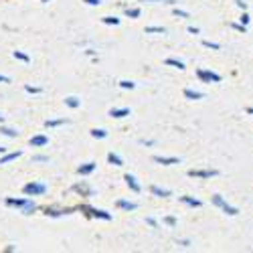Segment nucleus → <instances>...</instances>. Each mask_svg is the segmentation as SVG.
I'll use <instances>...</instances> for the list:
<instances>
[{
  "mask_svg": "<svg viewBox=\"0 0 253 253\" xmlns=\"http://www.w3.org/2000/svg\"><path fill=\"white\" fill-rule=\"evenodd\" d=\"M79 211H81V213H85L87 217H93V219H103V221H110L112 219V215L108 213V211L95 209V207H89V205H81Z\"/></svg>",
  "mask_w": 253,
  "mask_h": 253,
  "instance_id": "1",
  "label": "nucleus"
},
{
  "mask_svg": "<svg viewBox=\"0 0 253 253\" xmlns=\"http://www.w3.org/2000/svg\"><path fill=\"white\" fill-rule=\"evenodd\" d=\"M213 205H215V207H219V209L223 211V213H227L229 217L239 215V209H237V207H233V205H229L221 195H215V197H213Z\"/></svg>",
  "mask_w": 253,
  "mask_h": 253,
  "instance_id": "2",
  "label": "nucleus"
},
{
  "mask_svg": "<svg viewBox=\"0 0 253 253\" xmlns=\"http://www.w3.org/2000/svg\"><path fill=\"white\" fill-rule=\"evenodd\" d=\"M23 193L27 197H39V195H45L47 193V186L43 182H29V184H25Z\"/></svg>",
  "mask_w": 253,
  "mask_h": 253,
  "instance_id": "3",
  "label": "nucleus"
},
{
  "mask_svg": "<svg viewBox=\"0 0 253 253\" xmlns=\"http://www.w3.org/2000/svg\"><path fill=\"white\" fill-rule=\"evenodd\" d=\"M217 174H219V170H215V168H191V170H188V176L191 178H213Z\"/></svg>",
  "mask_w": 253,
  "mask_h": 253,
  "instance_id": "4",
  "label": "nucleus"
},
{
  "mask_svg": "<svg viewBox=\"0 0 253 253\" xmlns=\"http://www.w3.org/2000/svg\"><path fill=\"white\" fill-rule=\"evenodd\" d=\"M197 77L203 83H221V75L215 71H209V69H197Z\"/></svg>",
  "mask_w": 253,
  "mask_h": 253,
  "instance_id": "5",
  "label": "nucleus"
},
{
  "mask_svg": "<svg viewBox=\"0 0 253 253\" xmlns=\"http://www.w3.org/2000/svg\"><path fill=\"white\" fill-rule=\"evenodd\" d=\"M71 191H73V193H79L81 197H91V195H93V188L87 186L85 182H77V184H73V186H71Z\"/></svg>",
  "mask_w": 253,
  "mask_h": 253,
  "instance_id": "6",
  "label": "nucleus"
},
{
  "mask_svg": "<svg viewBox=\"0 0 253 253\" xmlns=\"http://www.w3.org/2000/svg\"><path fill=\"white\" fill-rule=\"evenodd\" d=\"M75 209H53V207H47L45 209V215L47 217H61V215H71Z\"/></svg>",
  "mask_w": 253,
  "mask_h": 253,
  "instance_id": "7",
  "label": "nucleus"
},
{
  "mask_svg": "<svg viewBox=\"0 0 253 253\" xmlns=\"http://www.w3.org/2000/svg\"><path fill=\"white\" fill-rule=\"evenodd\" d=\"M154 162H158V164H162V166H172V164H180V158H168V156H154L152 158Z\"/></svg>",
  "mask_w": 253,
  "mask_h": 253,
  "instance_id": "8",
  "label": "nucleus"
},
{
  "mask_svg": "<svg viewBox=\"0 0 253 253\" xmlns=\"http://www.w3.org/2000/svg\"><path fill=\"white\" fill-rule=\"evenodd\" d=\"M124 178H126V182H128V186L132 188L134 193H140V191H142V186H140V182H138V178H136L134 174H126Z\"/></svg>",
  "mask_w": 253,
  "mask_h": 253,
  "instance_id": "9",
  "label": "nucleus"
},
{
  "mask_svg": "<svg viewBox=\"0 0 253 253\" xmlns=\"http://www.w3.org/2000/svg\"><path fill=\"white\" fill-rule=\"evenodd\" d=\"M150 193H152L154 197H160V199H166V197H170V195H172L170 191H168V188H160V186H156V184L150 186Z\"/></svg>",
  "mask_w": 253,
  "mask_h": 253,
  "instance_id": "10",
  "label": "nucleus"
},
{
  "mask_svg": "<svg viewBox=\"0 0 253 253\" xmlns=\"http://www.w3.org/2000/svg\"><path fill=\"white\" fill-rule=\"evenodd\" d=\"M95 166H97L95 162H85V164H81V166L77 168V172L83 174V176H87V174H91V172L95 170Z\"/></svg>",
  "mask_w": 253,
  "mask_h": 253,
  "instance_id": "11",
  "label": "nucleus"
},
{
  "mask_svg": "<svg viewBox=\"0 0 253 253\" xmlns=\"http://www.w3.org/2000/svg\"><path fill=\"white\" fill-rule=\"evenodd\" d=\"M178 201H180V203H184L186 207H193V209H199V207L203 205V203H201L199 199H195V197H188V195H184V197H180Z\"/></svg>",
  "mask_w": 253,
  "mask_h": 253,
  "instance_id": "12",
  "label": "nucleus"
},
{
  "mask_svg": "<svg viewBox=\"0 0 253 253\" xmlns=\"http://www.w3.org/2000/svg\"><path fill=\"white\" fill-rule=\"evenodd\" d=\"M49 144V138L47 136H33L31 138V146L33 148H41V146H47Z\"/></svg>",
  "mask_w": 253,
  "mask_h": 253,
  "instance_id": "13",
  "label": "nucleus"
},
{
  "mask_svg": "<svg viewBox=\"0 0 253 253\" xmlns=\"http://www.w3.org/2000/svg\"><path fill=\"white\" fill-rule=\"evenodd\" d=\"M110 116H112V118H118V120H120V118H126V116H130V110H128V108H114V110L110 112Z\"/></svg>",
  "mask_w": 253,
  "mask_h": 253,
  "instance_id": "14",
  "label": "nucleus"
},
{
  "mask_svg": "<svg viewBox=\"0 0 253 253\" xmlns=\"http://www.w3.org/2000/svg\"><path fill=\"white\" fill-rule=\"evenodd\" d=\"M35 211H37V205L33 201H27L25 207H20V213H23V215H33Z\"/></svg>",
  "mask_w": 253,
  "mask_h": 253,
  "instance_id": "15",
  "label": "nucleus"
},
{
  "mask_svg": "<svg viewBox=\"0 0 253 253\" xmlns=\"http://www.w3.org/2000/svg\"><path fill=\"white\" fill-rule=\"evenodd\" d=\"M120 209H124V211H136L138 209V205L136 203H130V201H124V199H120L118 203H116Z\"/></svg>",
  "mask_w": 253,
  "mask_h": 253,
  "instance_id": "16",
  "label": "nucleus"
},
{
  "mask_svg": "<svg viewBox=\"0 0 253 253\" xmlns=\"http://www.w3.org/2000/svg\"><path fill=\"white\" fill-rule=\"evenodd\" d=\"M27 201H29V199H12V197H8V199H6V205H8V207H16V209H20V207H25Z\"/></svg>",
  "mask_w": 253,
  "mask_h": 253,
  "instance_id": "17",
  "label": "nucleus"
},
{
  "mask_svg": "<svg viewBox=\"0 0 253 253\" xmlns=\"http://www.w3.org/2000/svg\"><path fill=\"white\" fill-rule=\"evenodd\" d=\"M108 162H110V164H114V166H124L122 156H120V154H116V152H110V154H108Z\"/></svg>",
  "mask_w": 253,
  "mask_h": 253,
  "instance_id": "18",
  "label": "nucleus"
},
{
  "mask_svg": "<svg viewBox=\"0 0 253 253\" xmlns=\"http://www.w3.org/2000/svg\"><path fill=\"white\" fill-rule=\"evenodd\" d=\"M184 97H186V99H203L205 93L195 91V89H184Z\"/></svg>",
  "mask_w": 253,
  "mask_h": 253,
  "instance_id": "19",
  "label": "nucleus"
},
{
  "mask_svg": "<svg viewBox=\"0 0 253 253\" xmlns=\"http://www.w3.org/2000/svg\"><path fill=\"white\" fill-rule=\"evenodd\" d=\"M164 63H166V65H170V67H176V69H180V71L184 69V63H182V61H178V59H172V57H168Z\"/></svg>",
  "mask_w": 253,
  "mask_h": 253,
  "instance_id": "20",
  "label": "nucleus"
},
{
  "mask_svg": "<svg viewBox=\"0 0 253 253\" xmlns=\"http://www.w3.org/2000/svg\"><path fill=\"white\" fill-rule=\"evenodd\" d=\"M146 35H166L164 27H146Z\"/></svg>",
  "mask_w": 253,
  "mask_h": 253,
  "instance_id": "21",
  "label": "nucleus"
},
{
  "mask_svg": "<svg viewBox=\"0 0 253 253\" xmlns=\"http://www.w3.org/2000/svg\"><path fill=\"white\" fill-rule=\"evenodd\" d=\"M23 152H8V154H4L2 158H0V164H6V162H10V160H16Z\"/></svg>",
  "mask_w": 253,
  "mask_h": 253,
  "instance_id": "22",
  "label": "nucleus"
},
{
  "mask_svg": "<svg viewBox=\"0 0 253 253\" xmlns=\"http://www.w3.org/2000/svg\"><path fill=\"white\" fill-rule=\"evenodd\" d=\"M0 134H4V136H8V138H16V136H18L16 130H12V128H4V126H0Z\"/></svg>",
  "mask_w": 253,
  "mask_h": 253,
  "instance_id": "23",
  "label": "nucleus"
},
{
  "mask_svg": "<svg viewBox=\"0 0 253 253\" xmlns=\"http://www.w3.org/2000/svg\"><path fill=\"white\" fill-rule=\"evenodd\" d=\"M12 57H14V59H18V61H25V63H31V57H29L27 53H23V51H14V53H12Z\"/></svg>",
  "mask_w": 253,
  "mask_h": 253,
  "instance_id": "24",
  "label": "nucleus"
},
{
  "mask_svg": "<svg viewBox=\"0 0 253 253\" xmlns=\"http://www.w3.org/2000/svg\"><path fill=\"white\" fill-rule=\"evenodd\" d=\"M69 120H47L45 122V126L47 128H57V126H61V124H67Z\"/></svg>",
  "mask_w": 253,
  "mask_h": 253,
  "instance_id": "25",
  "label": "nucleus"
},
{
  "mask_svg": "<svg viewBox=\"0 0 253 253\" xmlns=\"http://www.w3.org/2000/svg\"><path fill=\"white\" fill-rule=\"evenodd\" d=\"M65 105H69V108H73V110H75V108H79V105H81V101H79L77 97H73V95H71V97H67V99H65Z\"/></svg>",
  "mask_w": 253,
  "mask_h": 253,
  "instance_id": "26",
  "label": "nucleus"
},
{
  "mask_svg": "<svg viewBox=\"0 0 253 253\" xmlns=\"http://www.w3.org/2000/svg\"><path fill=\"white\" fill-rule=\"evenodd\" d=\"M231 29H235L237 33H247V25H241V23H231Z\"/></svg>",
  "mask_w": 253,
  "mask_h": 253,
  "instance_id": "27",
  "label": "nucleus"
},
{
  "mask_svg": "<svg viewBox=\"0 0 253 253\" xmlns=\"http://www.w3.org/2000/svg\"><path fill=\"white\" fill-rule=\"evenodd\" d=\"M91 136H93V138H99V140H101V138H105V136H108V130H101V128L97 130V128H95V130H91Z\"/></svg>",
  "mask_w": 253,
  "mask_h": 253,
  "instance_id": "28",
  "label": "nucleus"
},
{
  "mask_svg": "<svg viewBox=\"0 0 253 253\" xmlns=\"http://www.w3.org/2000/svg\"><path fill=\"white\" fill-rule=\"evenodd\" d=\"M120 87H124V89H134V87H136V83H134V81H128V79H124V81H120Z\"/></svg>",
  "mask_w": 253,
  "mask_h": 253,
  "instance_id": "29",
  "label": "nucleus"
},
{
  "mask_svg": "<svg viewBox=\"0 0 253 253\" xmlns=\"http://www.w3.org/2000/svg\"><path fill=\"white\" fill-rule=\"evenodd\" d=\"M203 47L213 49V51H219V49H221V45H219V43H211V41H203Z\"/></svg>",
  "mask_w": 253,
  "mask_h": 253,
  "instance_id": "30",
  "label": "nucleus"
},
{
  "mask_svg": "<svg viewBox=\"0 0 253 253\" xmlns=\"http://www.w3.org/2000/svg\"><path fill=\"white\" fill-rule=\"evenodd\" d=\"M103 23L105 25H120V18H116V16H103Z\"/></svg>",
  "mask_w": 253,
  "mask_h": 253,
  "instance_id": "31",
  "label": "nucleus"
},
{
  "mask_svg": "<svg viewBox=\"0 0 253 253\" xmlns=\"http://www.w3.org/2000/svg\"><path fill=\"white\" fill-rule=\"evenodd\" d=\"M126 14H128L130 18H138L140 16V8H128V10H126Z\"/></svg>",
  "mask_w": 253,
  "mask_h": 253,
  "instance_id": "32",
  "label": "nucleus"
},
{
  "mask_svg": "<svg viewBox=\"0 0 253 253\" xmlns=\"http://www.w3.org/2000/svg\"><path fill=\"white\" fill-rule=\"evenodd\" d=\"M164 225H168V227H176V217H164Z\"/></svg>",
  "mask_w": 253,
  "mask_h": 253,
  "instance_id": "33",
  "label": "nucleus"
},
{
  "mask_svg": "<svg viewBox=\"0 0 253 253\" xmlns=\"http://www.w3.org/2000/svg\"><path fill=\"white\" fill-rule=\"evenodd\" d=\"M33 162H49V156H43V154L33 156Z\"/></svg>",
  "mask_w": 253,
  "mask_h": 253,
  "instance_id": "34",
  "label": "nucleus"
},
{
  "mask_svg": "<svg viewBox=\"0 0 253 253\" xmlns=\"http://www.w3.org/2000/svg\"><path fill=\"white\" fill-rule=\"evenodd\" d=\"M249 20H251V18H249V14H247V12H243V14H241V18H239V23H241V25H249Z\"/></svg>",
  "mask_w": 253,
  "mask_h": 253,
  "instance_id": "35",
  "label": "nucleus"
},
{
  "mask_svg": "<svg viewBox=\"0 0 253 253\" xmlns=\"http://www.w3.org/2000/svg\"><path fill=\"white\" fill-rule=\"evenodd\" d=\"M174 14L180 16V18H188V12L186 10H180V8H174Z\"/></svg>",
  "mask_w": 253,
  "mask_h": 253,
  "instance_id": "36",
  "label": "nucleus"
},
{
  "mask_svg": "<svg viewBox=\"0 0 253 253\" xmlns=\"http://www.w3.org/2000/svg\"><path fill=\"white\" fill-rule=\"evenodd\" d=\"M25 91H27V93H41V87H33V85H27V87H25Z\"/></svg>",
  "mask_w": 253,
  "mask_h": 253,
  "instance_id": "37",
  "label": "nucleus"
},
{
  "mask_svg": "<svg viewBox=\"0 0 253 253\" xmlns=\"http://www.w3.org/2000/svg\"><path fill=\"white\" fill-rule=\"evenodd\" d=\"M142 2H168V4H176L174 0H142Z\"/></svg>",
  "mask_w": 253,
  "mask_h": 253,
  "instance_id": "38",
  "label": "nucleus"
},
{
  "mask_svg": "<svg viewBox=\"0 0 253 253\" xmlns=\"http://www.w3.org/2000/svg\"><path fill=\"white\" fill-rule=\"evenodd\" d=\"M83 2H87L89 6H99V4H101V0H83Z\"/></svg>",
  "mask_w": 253,
  "mask_h": 253,
  "instance_id": "39",
  "label": "nucleus"
},
{
  "mask_svg": "<svg viewBox=\"0 0 253 253\" xmlns=\"http://www.w3.org/2000/svg\"><path fill=\"white\" fill-rule=\"evenodd\" d=\"M146 223H148L150 227H154V229L158 227V223H156V219H152V217H148V219H146Z\"/></svg>",
  "mask_w": 253,
  "mask_h": 253,
  "instance_id": "40",
  "label": "nucleus"
},
{
  "mask_svg": "<svg viewBox=\"0 0 253 253\" xmlns=\"http://www.w3.org/2000/svg\"><path fill=\"white\" fill-rule=\"evenodd\" d=\"M178 245H180V247H191V241H188V239H180Z\"/></svg>",
  "mask_w": 253,
  "mask_h": 253,
  "instance_id": "41",
  "label": "nucleus"
},
{
  "mask_svg": "<svg viewBox=\"0 0 253 253\" xmlns=\"http://www.w3.org/2000/svg\"><path fill=\"white\" fill-rule=\"evenodd\" d=\"M235 4H237L239 8H243V10L247 8V2H243V0H235Z\"/></svg>",
  "mask_w": 253,
  "mask_h": 253,
  "instance_id": "42",
  "label": "nucleus"
},
{
  "mask_svg": "<svg viewBox=\"0 0 253 253\" xmlns=\"http://www.w3.org/2000/svg\"><path fill=\"white\" fill-rule=\"evenodd\" d=\"M140 144H144V146H154V140H140Z\"/></svg>",
  "mask_w": 253,
  "mask_h": 253,
  "instance_id": "43",
  "label": "nucleus"
},
{
  "mask_svg": "<svg viewBox=\"0 0 253 253\" xmlns=\"http://www.w3.org/2000/svg\"><path fill=\"white\" fill-rule=\"evenodd\" d=\"M0 83H10V79L6 75H0Z\"/></svg>",
  "mask_w": 253,
  "mask_h": 253,
  "instance_id": "44",
  "label": "nucleus"
},
{
  "mask_svg": "<svg viewBox=\"0 0 253 253\" xmlns=\"http://www.w3.org/2000/svg\"><path fill=\"white\" fill-rule=\"evenodd\" d=\"M188 33H193V35H199V29H197V27H188Z\"/></svg>",
  "mask_w": 253,
  "mask_h": 253,
  "instance_id": "45",
  "label": "nucleus"
},
{
  "mask_svg": "<svg viewBox=\"0 0 253 253\" xmlns=\"http://www.w3.org/2000/svg\"><path fill=\"white\" fill-rule=\"evenodd\" d=\"M247 114H249V116H253V108H247Z\"/></svg>",
  "mask_w": 253,
  "mask_h": 253,
  "instance_id": "46",
  "label": "nucleus"
},
{
  "mask_svg": "<svg viewBox=\"0 0 253 253\" xmlns=\"http://www.w3.org/2000/svg\"><path fill=\"white\" fill-rule=\"evenodd\" d=\"M4 152V148H2V146H0V154H2Z\"/></svg>",
  "mask_w": 253,
  "mask_h": 253,
  "instance_id": "47",
  "label": "nucleus"
},
{
  "mask_svg": "<svg viewBox=\"0 0 253 253\" xmlns=\"http://www.w3.org/2000/svg\"><path fill=\"white\" fill-rule=\"evenodd\" d=\"M0 124H2V116H0Z\"/></svg>",
  "mask_w": 253,
  "mask_h": 253,
  "instance_id": "48",
  "label": "nucleus"
},
{
  "mask_svg": "<svg viewBox=\"0 0 253 253\" xmlns=\"http://www.w3.org/2000/svg\"><path fill=\"white\" fill-rule=\"evenodd\" d=\"M43 2H49V0H43Z\"/></svg>",
  "mask_w": 253,
  "mask_h": 253,
  "instance_id": "49",
  "label": "nucleus"
}]
</instances>
